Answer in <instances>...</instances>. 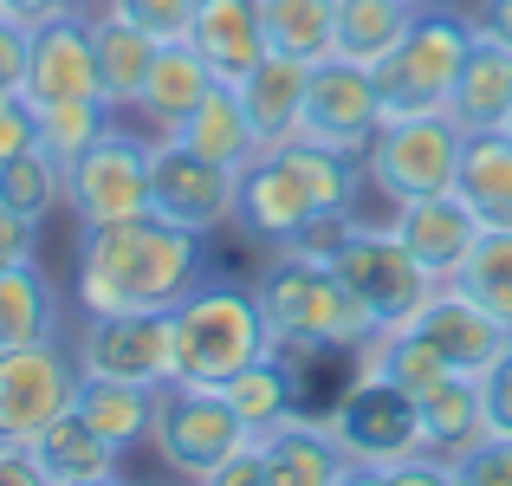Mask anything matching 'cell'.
Returning <instances> with one entry per match:
<instances>
[{
  "instance_id": "cell-1",
  "label": "cell",
  "mask_w": 512,
  "mask_h": 486,
  "mask_svg": "<svg viewBox=\"0 0 512 486\" xmlns=\"http://www.w3.org/2000/svg\"><path fill=\"white\" fill-rule=\"evenodd\" d=\"M201 279H208V240L156 208L78 227V312H175Z\"/></svg>"
},
{
  "instance_id": "cell-2",
  "label": "cell",
  "mask_w": 512,
  "mask_h": 486,
  "mask_svg": "<svg viewBox=\"0 0 512 486\" xmlns=\"http://www.w3.org/2000/svg\"><path fill=\"white\" fill-rule=\"evenodd\" d=\"M363 156L325 150L312 137H286V143H260V156L240 169V201H234V234L247 247L273 253L299 234L312 214L331 208H357Z\"/></svg>"
},
{
  "instance_id": "cell-3",
  "label": "cell",
  "mask_w": 512,
  "mask_h": 486,
  "mask_svg": "<svg viewBox=\"0 0 512 486\" xmlns=\"http://www.w3.org/2000/svg\"><path fill=\"white\" fill-rule=\"evenodd\" d=\"M260 312L273 331V350L286 357H318V350H357L376 331V318L363 312V299L344 286L331 266L292 260V253H266L260 260Z\"/></svg>"
},
{
  "instance_id": "cell-4",
  "label": "cell",
  "mask_w": 512,
  "mask_h": 486,
  "mask_svg": "<svg viewBox=\"0 0 512 486\" xmlns=\"http://www.w3.org/2000/svg\"><path fill=\"white\" fill-rule=\"evenodd\" d=\"M273 350L260 292L234 279H201L169 312V383H214L240 376L253 357Z\"/></svg>"
},
{
  "instance_id": "cell-5",
  "label": "cell",
  "mask_w": 512,
  "mask_h": 486,
  "mask_svg": "<svg viewBox=\"0 0 512 486\" xmlns=\"http://www.w3.org/2000/svg\"><path fill=\"white\" fill-rule=\"evenodd\" d=\"M467 52H474V20L461 7H428L415 13V26L396 39L383 65H376V98H383V124L389 117H428L448 111L454 78H461Z\"/></svg>"
},
{
  "instance_id": "cell-6",
  "label": "cell",
  "mask_w": 512,
  "mask_h": 486,
  "mask_svg": "<svg viewBox=\"0 0 512 486\" xmlns=\"http://www.w3.org/2000/svg\"><path fill=\"white\" fill-rule=\"evenodd\" d=\"M461 150H467V130L448 111L389 117L370 137V150H363V175H370V188L389 208L415 195H448L461 182Z\"/></svg>"
},
{
  "instance_id": "cell-7",
  "label": "cell",
  "mask_w": 512,
  "mask_h": 486,
  "mask_svg": "<svg viewBox=\"0 0 512 486\" xmlns=\"http://www.w3.org/2000/svg\"><path fill=\"white\" fill-rule=\"evenodd\" d=\"M247 441V422L234 415L227 389L214 383H163L156 389V461L175 480H214V467Z\"/></svg>"
},
{
  "instance_id": "cell-8",
  "label": "cell",
  "mask_w": 512,
  "mask_h": 486,
  "mask_svg": "<svg viewBox=\"0 0 512 486\" xmlns=\"http://www.w3.org/2000/svg\"><path fill=\"white\" fill-rule=\"evenodd\" d=\"M78 389L85 370L72 337L0 350V441H39L65 409H78Z\"/></svg>"
},
{
  "instance_id": "cell-9",
  "label": "cell",
  "mask_w": 512,
  "mask_h": 486,
  "mask_svg": "<svg viewBox=\"0 0 512 486\" xmlns=\"http://www.w3.org/2000/svg\"><path fill=\"white\" fill-rule=\"evenodd\" d=\"M331 273H338L344 286L357 292L363 312H370L376 324H409V318L428 305V292L441 286V279L396 240V227H389V221H383V227H370V221L350 227V240L338 247Z\"/></svg>"
},
{
  "instance_id": "cell-10",
  "label": "cell",
  "mask_w": 512,
  "mask_h": 486,
  "mask_svg": "<svg viewBox=\"0 0 512 486\" xmlns=\"http://www.w3.org/2000/svg\"><path fill=\"white\" fill-rule=\"evenodd\" d=\"M331 435L344 441L350 467H357V480H376L383 467L409 461L415 448H422V415H415V396L409 389H396L389 376H363L338 396V409L325 415Z\"/></svg>"
},
{
  "instance_id": "cell-11",
  "label": "cell",
  "mask_w": 512,
  "mask_h": 486,
  "mask_svg": "<svg viewBox=\"0 0 512 486\" xmlns=\"http://www.w3.org/2000/svg\"><path fill=\"white\" fill-rule=\"evenodd\" d=\"M143 208H150V137H137L111 117V130L85 156L65 162V214L78 227H104Z\"/></svg>"
},
{
  "instance_id": "cell-12",
  "label": "cell",
  "mask_w": 512,
  "mask_h": 486,
  "mask_svg": "<svg viewBox=\"0 0 512 486\" xmlns=\"http://www.w3.org/2000/svg\"><path fill=\"white\" fill-rule=\"evenodd\" d=\"M234 201H240V169L208 162L182 137H150V208L156 214L214 240L221 227H234Z\"/></svg>"
},
{
  "instance_id": "cell-13",
  "label": "cell",
  "mask_w": 512,
  "mask_h": 486,
  "mask_svg": "<svg viewBox=\"0 0 512 486\" xmlns=\"http://www.w3.org/2000/svg\"><path fill=\"white\" fill-rule=\"evenodd\" d=\"M78 370L111 383H169V312H78Z\"/></svg>"
},
{
  "instance_id": "cell-14",
  "label": "cell",
  "mask_w": 512,
  "mask_h": 486,
  "mask_svg": "<svg viewBox=\"0 0 512 486\" xmlns=\"http://www.w3.org/2000/svg\"><path fill=\"white\" fill-rule=\"evenodd\" d=\"M376 130H383V98H376L370 65H350V59L312 65L299 137L325 143V150H344V156H363Z\"/></svg>"
},
{
  "instance_id": "cell-15",
  "label": "cell",
  "mask_w": 512,
  "mask_h": 486,
  "mask_svg": "<svg viewBox=\"0 0 512 486\" xmlns=\"http://www.w3.org/2000/svg\"><path fill=\"white\" fill-rule=\"evenodd\" d=\"M389 227H396V240L441 279V286L461 273L467 253H474V240L487 234V221H480V214L461 201V188H448V195L396 201V208H389Z\"/></svg>"
},
{
  "instance_id": "cell-16",
  "label": "cell",
  "mask_w": 512,
  "mask_h": 486,
  "mask_svg": "<svg viewBox=\"0 0 512 486\" xmlns=\"http://www.w3.org/2000/svg\"><path fill=\"white\" fill-rule=\"evenodd\" d=\"M20 91L33 104H72V98H98V65H91V13L72 20H46L33 26L26 46V78Z\"/></svg>"
},
{
  "instance_id": "cell-17",
  "label": "cell",
  "mask_w": 512,
  "mask_h": 486,
  "mask_svg": "<svg viewBox=\"0 0 512 486\" xmlns=\"http://www.w3.org/2000/svg\"><path fill=\"white\" fill-rule=\"evenodd\" d=\"M409 324H415V331H422L428 344H435L461 376H480L493 357H500V344L512 337V324H500V318L487 312V305L474 299V292L454 286V279L428 292V305H422V312H415Z\"/></svg>"
},
{
  "instance_id": "cell-18",
  "label": "cell",
  "mask_w": 512,
  "mask_h": 486,
  "mask_svg": "<svg viewBox=\"0 0 512 486\" xmlns=\"http://www.w3.org/2000/svg\"><path fill=\"white\" fill-rule=\"evenodd\" d=\"M188 46L208 59V72L221 85H240L273 52V39H266V0H195Z\"/></svg>"
},
{
  "instance_id": "cell-19",
  "label": "cell",
  "mask_w": 512,
  "mask_h": 486,
  "mask_svg": "<svg viewBox=\"0 0 512 486\" xmlns=\"http://www.w3.org/2000/svg\"><path fill=\"white\" fill-rule=\"evenodd\" d=\"M156 46L143 26H130L124 13L111 7H91V65H98V104L111 117H137V98L150 85V65H156Z\"/></svg>"
},
{
  "instance_id": "cell-20",
  "label": "cell",
  "mask_w": 512,
  "mask_h": 486,
  "mask_svg": "<svg viewBox=\"0 0 512 486\" xmlns=\"http://www.w3.org/2000/svg\"><path fill=\"white\" fill-rule=\"evenodd\" d=\"M266 448V486H338L357 480L344 441L331 435V422H312V415H292V422L266 428L260 435Z\"/></svg>"
},
{
  "instance_id": "cell-21",
  "label": "cell",
  "mask_w": 512,
  "mask_h": 486,
  "mask_svg": "<svg viewBox=\"0 0 512 486\" xmlns=\"http://www.w3.org/2000/svg\"><path fill=\"white\" fill-rule=\"evenodd\" d=\"M208 85H214L208 59H201L188 39H163V46H156V65H150V85H143V98H137V117L150 124V137L182 130V117L208 98Z\"/></svg>"
},
{
  "instance_id": "cell-22",
  "label": "cell",
  "mask_w": 512,
  "mask_h": 486,
  "mask_svg": "<svg viewBox=\"0 0 512 486\" xmlns=\"http://www.w3.org/2000/svg\"><path fill=\"white\" fill-rule=\"evenodd\" d=\"M305 85H312V65L286 59V52H266L247 78H240V104H247L260 143H286L299 137V117H305Z\"/></svg>"
},
{
  "instance_id": "cell-23",
  "label": "cell",
  "mask_w": 512,
  "mask_h": 486,
  "mask_svg": "<svg viewBox=\"0 0 512 486\" xmlns=\"http://www.w3.org/2000/svg\"><path fill=\"white\" fill-rule=\"evenodd\" d=\"M357 370L363 376H389V383L409 389L415 402H422L428 389H441L448 376H461L422 331H415V324H376V331L357 344Z\"/></svg>"
},
{
  "instance_id": "cell-24",
  "label": "cell",
  "mask_w": 512,
  "mask_h": 486,
  "mask_svg": "<svg viewBox=\"0 0 512 486\" xmlns=\"http://www.w3.org/2000/svg\"><path fill=\"white\" fill-rule=\"evenodd\" d=\"M65 337V299L39 260L0 266V350L13 344H46Z\"/></svg>"
},
{
  "instance_id": "cell-25",
  "label": "cell",
  "mask_w": 512,
  "mask_h": 486,
  "mask_svg": "<svg viewBox=\"0 0 512 486\" xmlns=\"http://www.w3.org/2000/svg\"><path fill=\"white\" fill-rule=\"evenodd\" d=\"M33 454H39V467H46V486H104V480L124 474V454H117L78 409H65L59 422L33 441Z\"/></svg>"
},
{
  "instance_id": "cell-26",
  "label": "cell",
  "mask_w": 512,
  "mask_h": 486,
  "mask_svg": "<svg viewBox=\"0 0 512 486\" xmlns=\"http://www.w3.org/2000/svg\"><path fill=\"white\" fill-rule=\"evenodd\" d=\"M169 137H182L188 150H201L208 162H221V169H247V162L260 156V130H253L247 104H240V91L221 85V78H214L208 98H201L195 111L182 117V130H169Z\"/></svg>"
},
{
  "instance_id": "cell-27",
  "label": "cell",
  "mask_w": 512,
  "mask_h": 486,
  "mask_svg": "<svg viewBox=\"0 0 512 486\" xmlns=\"http://www.w3.org/2000/svg\"><path fill=\"white\" fill-rule=\"evenodd\" d=\"M448 117L461 130H500L506 124V117H512V46L474 33V52H467L461 78H454Z\"/></svg>"
},
{
  "instance_id": "cell-28",
  "label": "cell",
  "mask_w": 512,
  "mask_h": 486,
  "mask_svg": "<svg viewBox=\"0 0 512 486\" xmlns=\"http://www.w3.org/2000/svg\"><path fill=\"white\" fill-rule=\"evenodd\" d=\"M78 415H85L117 454H137V448H150V435H156V389L150 383L85 376V389H78Z\"/></svg>"
},
{
  "instance_id": "cell-29",
  "label": "cell",
  "mask_w": 512,
  "mask_h": 486,
  "mask_svg": "<svg viewBox=\"0 0 512 486\" xmlns=\"http://www.w3.org/2000/svg\"><path fill=\"white\" fill-rule=\"evenodd\" d=\"M461 201L487 227H512V130H467L461 150Z\"/></svg>"
},
{
  "instance_id": "cell-30",
  "label": "cell",
  "mask_w": 512,
  "mask_h": 486,
  "mask_svg": "<svg viewBox=\"0 0 512 486\" xmlns=\"http://www.w3.org/2000/svg\"><path fill=\"white\" fill-rule=\"evenodd\" d=\"M227 402H234V415L247 422V435H266V428L292 422L299 415V370H292L286 350H266V357H253L240 376H227Z\"/></svg>"
},
{
  "instance_id": "cell-31",
  "label": "cell",
  "mask_w": 512,
  "mask_h": 486,
  "mask_svg": "<svg viewBox=\"0 0 512 486\" xmlns=\"http://www.w3.org/2000/svg\"><path fill=\"white\" fill-rule=\"evenodd\" d=\"M415 0H338V33H331V59L350 65H383L396 52V39L415 26Z\"/></svg>"
},
{
  "instance_id": "cell-32",
  "label": "cell",
  "mask_w": 512,
  "mask_h": 486,
  "mask_svg": "<svg viewBox=\"0 0 512 486\" xmlns=\"http://www.w3.org/2000/svg\"><path fill=\"white\" fill-rule=\"evenodd\" d=\"M415 415H422V454H435V461H448V467L487 435L474 376H448L441 389H428V396L415 402Z\"/></svg>"
},
{
  "instance_id": "cell-33",
  "label": "cell",
  "mask_w": 512,
  "mask_h": 486,
  "mask_svg": "<svg viewBox=\"0 0 512 486\" xmlns=\"http://www.w3.org/2000/svg\"><path fill=\"white\" fill-rule=\"evenodd\" d=\"M331 33H338V0H266V39L286 59L325 65Z\"/></svg>"
},
{
  "instance_id": "cell-34",
  "label": "cell",
  "mask_w": 512,
  "mask_h": 486,
  "mask_svg": "<svg viewBox=\"0 0 512 486\" xmlns=\"http://www.w3.org/2000/svg\"><path fill=\"white\" fill-rule=\"evenodd\" d=\"M0 201H7L13 214H26V221L46 227L52 214H65V169L33 143V150L0 162Z\"/></svg>"
},
{
  "instance_id": "cell-35",
  "label": "cell",
  "mask_w": 512,
  "mask_h": 486,
  "mask_svg": "<svg viewBox=\"0 0 512 486\" xmlns=\"http://www.w3.org/2000/svg\"><path fill=\"white\" fill-rule=\"evenodd\" d=\"M454 286L474 292L500 324H512V227H487L467 253V266L454 273Z\"/></svg>"
},
{
  "instance_id": "cell-36",
  "label": "cell",
  "mask_w": 512,
  "mask_h": 486,
  "mask_svg": "<svg viewBox=\"0 0 512 486\" xmlns=\"http://www.w3.org/2000/svg\"><path fill=\"white\" fill-rule=\"evenodd\" d=\"M111 130V111H104L98 98H72V104H39V150L52 162H78L91 150V143Z\"/></svg>"
},
{
  "instance_id": "cell-37",
  "label": "cell",
  "mask_w": 512,
  "mask_h": 486,
  "mask_svg": "<svg viewBox=\"0 0 512 486\" xmlns=\"http://www.w3.org/2000/svg\"><path fill=\"white\" fill-rule=\"evenodd\" d=\"M350 227H357V208L312 214V221H305L299 234L286 240V247H273V253H292V260H318V266H331V260H338V247L350 240Z\"/></svg>"
},
{
  "instance_id": "cell-38",
  "label": "cell",
  "mask_w": 512,
  "mask_h": 486,
  "mask_svg": "<svg viewBox=\"0 0 512 486\" xmlns=\"http://www.w3.org/2000/svg\"><path fill=\"white\" fill-rule=\"evenodd\" d=\"M104 7L143 26L150 39H188V20H195V0H104Z\"/></svg>"
},
{
  "instance_id": "cell-39",
  "label": "cell",
  "mask_w": 512,
  "mask_h": 486,
  "mask_svg": "<svg viewBox=\"0 0 512 486\" xmlns=\"http://www.w3.org/2000/svg\"><path fill=\"white\" fill-rule=\"evenodd\" d=\"M480 389V415H487V435H512V337L500 344V357L474 376Z\"/></svg>"
},
{
  "instance_id": "cell-40",
  "label": "cell",
  "mask_w": 512,
  "mask_h": 486,
  "mask_svg": "<svg viewBox=\"0 0 512 486\" xmlns=\"http://www.w3.org/2000/svg\"><path fill=\"white\" fill-rule=\"evenodd\" d=\"M454 480H474V486H512V435H480L474 448L454 461Z\"/></svg>"
},
{
  "instance_id": "cell-41",
  "label": "cell",
  "mask_w": 512,
  "mask_h": 486,
  "mask_svg": "<svg viewBox=\"0 0 512 486\" xmlns=\"http://www.w3.org/2000/svg\"><path fill=\"white\" fill-rule=\"evenodd\" d=\"M39 143V104L26 91H0V162Z\"/></svg>"
},
{
  "instance_id": "cell-42",
  "label": "cell",
  "mask_w": 512,
  "mask_h": 486,
  "mask_svg": "<svg viewBox=\"0 0 512 486\" xmlns=\"http://www.w3.org/2000/svg\"><path fill=\"white\" fill-rule=\"evenodd\" d=\"M20 260H39V221H26L0 201V266H20Z\"/></svg>"
},
{
  "instance_id": "cell-43",
  "label": "cell",
  "mask_w": 512,
  "mask_h": 486,
  "mask_svg": "<svg viewBox=\"0 0 512 486\" xmlns=\"http://www.w3.org/2000/svg\"><path fill=\"white\" fill-rule=\"evenodd\" d=\"M253 480L266 486V448H260V435L240 441V448L227 454L221 467H214V480H208V486H253Z\"/></svg>"
},
{
  "instance_id": "cell-44",
  "label": "cell",
  "mask_w": 512,
  "mask_h": 486,
  "mask_svg": "<svg viewBox=\"0 0 512 486\" xmlns=\"http://www.w3.org/2000/svg\"><path fill=\"white\" fill-rule=\"evenodd\" d=\"M26 46H33V26H20L7 13L0 20V91H20V78H26Z\"/></svg>"
},
{
  "instance_id": "cell-45",
  "label": "cell",
  "mask_w": 512,
  "mask_h": 486,
  "mask_svg": "<svg viewBox=\"0 0 512 486\" xmlns=\"http://www.w3.org/2000/svg\"><path fill=\"white\" fill-rule=\"evenodd\" d=\"M0 486H46L33 441H0Z\"/></svg>"
},
{
  "instance_id": "cell-46",
  "label": "cell",
  "mask_w": 512,
  "mask_h": 486,
  "mask_svg": "<svg viewBox=\"0 0 512 486\" xmlns=\"http://www.w3.org/2000/svg\"><path fill=\"white\" fill-rule=\"evenodd\" d=\"M98 0H7V13L20 26H46V20H72V13H91Z\"/></svg>"
},
{
  "instance_id": "cell-47",
  "label": "cell",
  "mask_w": 512,
  "mask_h": 486,
  "mask_svg": "<svg viewBox=\"0 0 512 486\" xmlns=\"http://www.w3.org/2000/svg\"><path fill=\"white\" fill-rule=\"evenodd\" d=\"M467 20H474V33L512 46V0H474V7H467Z\"/></svg>"
},
{
  "instance_id": "cell-48",
  "label": "cell",
  "mask_w": 512,
  "mask_h": 486,
  "mask_svg": "<svg viewBox=\"0 0 512 486\" xmlns=\"http://www.w3.org/2000/svg\"><path fill=\"white\" fill-rule=\"evenodd\" d=\"M415 7H422V13H428V7H461V0H415Z\"/></svg>"
},
{
  "instance_id": "cell-49",
  "label": "cell",
  "mask_w": 512,
  "mask_h": 486,
  "mask_svg": "<svg viewBox=\"0 0 512 486\" xmlns=\"http://www.w3.org/2000/svg\"><path fill=\"white\" fill-rule=\"evenodd\" d=\"M0 20H7V0H0Z\"/></svg>"
},
{
  "instance_id": "cell-50",
  "label": "cell",
  "mask_w": 512,
  "mask_h": 486,
  "mask_svg": "<svg viewBox=\"0 0 512 486\" xmlns=\"http://www.w3.org/2000/svg\"><path fill=\"white\" fill-rule=\"evenodd\" d=\"M506 130H512V117H506Z\"/></svg>"
},
{
  "instance_id": "cell-51",
  "label": "cell",
  "mask_w": 512,
  "mask_h": 486,
  "mask_svg": "<svg viewBox=\"0 0 512 486\" xmlns=\"http://www.w3.org/2000/svg\"><path fill=\"white\" fill-rule=\"evenodd\" d=\"M98 7H104V0H98Z\"/></svg>"
}]
</instances>
